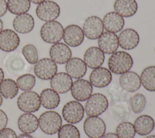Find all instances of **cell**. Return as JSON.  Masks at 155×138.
I'll use <instances>...</instances> for the list:
<instances>
[{"mask_svg":"<svg viewBox=\"0 0 155 138\" xmlns=\"http://www.w3.org/2000/svg\"><path fill=\"white\" fill-rule=\"evenodd\" d=\"M133 65V59L126 51H118L113 53L108 59L109 70L116 74L128 71Z\"/></svg>","mask_w":155,"mask_h":138,"instance_id":"cell-1","label":"cell"},{"mask_svg":"<svg viewBox=\"0 0 155 138\" xmlns=\"http://www.w3.org/2000/svg\"><path fill=\"white\" fill-rule=\"evenodd\" d=\"M4 66L8 74L13 76H19L30 69L23 55L18 52L10 53L5 57Z\"/></svg>","mask_w":155,"mask_h":138,"instance_id":"cell-2","label":"cell"},{"mask_svg":"<svg viewBox=\"0 0 155 138\" xmlns=\"http://www.w3.org/2000/svg\"><path fill=\"white\" fill-rule=\"evenodd\" d=\"M39 126L42 132L48 135L58 133L62 126V118L54 111H47L41 114L38 119Z\"/></svg>","mask_w":155,"mask_h":138,"instance_id":"cell-3","label":"cell"},{"mask_svg":"<svg viewBox=\"0 0 155 138\" xmlns=\"http://www.w3.org/2000/svg\"><path fill=\"white\" fill-rule=\"evenodd\" d=\"M64 28L61 24L56 21L46 22L40 30L42 39L48 44L59 42L63 38Z\"/></svg>","mask_w":155,"mask_h":138,"instance_id":"cell-4","label":"cell"},{"mask_svg":"<svg viewBox=\"0 0 155 138\" xmlns=\"http://www.w3.org/2000/svg\"><path fill=\"white\" fill-rule=\"evenodd\" d=\"M108 107L107 97L102 93H94L87 100L85 111L88 116H97L102 114Z\"/></svg>","mask_w":155,"mask_h":138,"instance_id":"cell-5","label":"cell"},{"mask_svg":"<svg viewBox=\"0 0 155 138\" xmlns=\"http://www.w3.org/2000/svg\"><path fill=\"white\" fill-rule=\"evenodd\" d=\"M17 105L18 108L24 112L35 113L41 107L40 97L35 91H25L18 97Z\"/></svg>","mask_w":155,"mask_h":138,"instance_id":"cell-6","label":"cell"},{"mask_svg":"<svg viewBox=\"0 0 155 138\" xmlns=\"http://www.w3.org/2000/svg\"><path fill=\"white\" fill-rule=\"evenodd\" d=\"M61 13L59 5L53 1H45L38 5L36 14L41 21L48 22L57 19Z\"/></svg>","mask_w":155,"mask_h":138,"instance_id":"cell-7","label":"cell"},{"mask_svg":"<svg viewBox=\"0 0 155 138\" xmlns=\"http://www.w3.org/2000/svg\"><path fill=\"white\" fill-rule=\"evenodd\" d=\"M62 114L67 122L71 124L78 123L84 117V108L78 101L71 100L63 107Z\"/></svg>","mask_w":155,"mask_h":138,"instance_id":"cell-8","label":"cell"},{"mask_svg":"<svg viewBox=\"0 0 155 138\" xmlns=\"http://www.w3.org/2000/svg\"><path fill=\"white\" fill-rule=\"evenodd\" d=\"M58 67L51 59L45 58L39 60L34 66V73L36 77L42 80H50L56 73Z\"/></svg>","mask_w":155,"mask_h":138,"instance_id":"cell-9","label":"cell"},{"mask_svg":"<svg viewBox=\"0 0 155 138\" xmlns=\"http://www.w3.org/2000/svg\"><path fill=\"white\" fill-rule=\"evenodd\" d=\"M84 130L90 138H101L105 133L104 121L97 116H88L84 122Z\"/></svg>","mask_w":155,"mask_h":138,"instance_id":"cell-10","label":"cell"},{"mask_svg":"<svg viewBox=\"0 0 155 138\" xmlns=\"http://www.w3.org/2000/svg\"><path fill=\"white\" fill-rule=\"evenodd\" d=\"M82 31L88 39H98L104 31L102 21L96 16L88 17L84 22Z\"/></svg>","mask_w":155,"mask_h":138,"instance_id":"cell-11","label":"cell"},{"mask_svg":"<svg viewBox=\"0 0 155 138\" xmlns=\"http://www.w3.org/2000/svg\"><path fill=\"white\" fill-rule=\"evenodd\" d=\"M70 90L71 94L75 100L83 102L87 100L91 95L93 87L89 81L78 79L73 82Z\"/></svg>","mask_w":155,"mask_h":138,"instance_id":"cell-12","label":"cell"},{"mask_svg":"<svg viewBox=\"0 0 155 138\" xmlns=\"http://www.w3.org/2000/svg\"><path fill=\"white\" fill-rule=\"evenodd\" d=\"M63 39L65 44L72 47L80 45L84 39L82 29L78 25L71 24L64 29Z\"/></svg>","mask_w":155,"mask_h":138,"instance_id":"cell-13","label":"cell"},{"mask_svg":"<svg viewBox=\"0 0 155 138\" xmlns=\"http://www.w3.org/2000/svg\"><path fill=\"white\" fill-rule=\"evenodd\" d=\"M20 44L18 34L11 29H4L0 32V50L5 52L15 50Z\"/></svg>","mask_w":155,"mask_h":138,"instance_id":"cell-14","label":"cell"},{"mask_svg":"<svg viewBox=\"0 0 155 138\" xmlns=\"http://www.w3.org/2000/svg\"><path fill=\"white\" fill-rule=\"evenodd\" d=\"M49 54L55 63L59 64H66L71 58V51L69 47L62 42L53 44L50 47Z\"/></svg>","mask_w":155,"mask_h":138,"instance_id":"cell-15","label":"cell"},{"mask_svg":"<svg viewBox=\"0 0 155 138\" xmlns=\"http://www.w3.org/2000/svg\"><path fill=\"white\" fill-rule=\"evenodd\" d=\"M90 84L97 88H104L110 84L112 79L111 71L105 67L94 68L89 76Z\"/></svg>","mask_w":155,"mask_h":138,"instance_id":"cell-16","label":"cell"},{"mask_svg":"<svg viewBox=\"0 0 155 138\" xmlns=\"http://www.w3.org/2000/svg\"><path fill=\"white\" fill-rule=\"evenodd\" d=\"M98 46L104 53L113 54L119 47L118 37L114 33L103 32L98 38Z\"/></svg>","mask_w":155,"mask_h":138,"instance_id":"cell-17","label":"cell"},{"mask_svg":"<svg viewBox=\"0 0 155 138\" xmlns=\"http://www.w3.org/2000/svg\"><path fill=\"white\" fill-rule=\"evenodd\" d=\"M119 45L124 50H129L136 47L139 42L137 32L132 28H126L119 34Z\"/></svg>","mask_w":155,"mask_h":138,"instance_id":"cell-18","label":"cell"},{"mask_svg":"<svg viewBox=\"0 0 155 138\" xmlns=\"http://www.w3.org/2000/svg\"><path fill=\"white\" fill-rule=\"evenodd\" d=\"M72 84L71 77L64 72L56 73L50 80L51 89L60 94L68 92L71 89Z\"/></svg>","mask_w":155,"mask_h":138,"instance_id":"cell-19","label":"cell"},{"mask_svg":"<svg viewBox=\"0 0 155 138\" xmlns=\"http://www.w3.org/2000/svg\"><path fill=\"white\" fill-rule=\"evenodd\" d=\"M105 60L104 53L97 47H91L84 53V61L86 65L90 68L100 67Z\"/></svg>","mask_w":155,"mask_h":138,"instance_id":"cell-20","label":"cell"},{"mask_svg":"<svg viewBox=\"0 0 155 138\" xmlns=\"http://www.w3.org/2000/svg\"><path fill=\"white\" fill-rule=\"evenodd\" d=\"M102 24L107 31L116 33L123 28L125 21L123 17L117 13L110 12L104 16Z\"/></svg>","mask_w":155,"mask_h":138,"instance_id":"cell-21","label":"cell"},{"mask_svg":"<svg viewBox=\"0 0 155 138\" xmlns=\"http://www.w3.org/2000/svg\"><path fill=\"white\" fill-rule=\"evenodd\" d=\"M119 83L121 87L128 92H134L141 86L140 76L135 72L128 71L120 74Z\"/></svg>","mask_w":155,"mask_h":138,"instance_id":"cell-22","label":"cell"},{"mask_svg":"<svg viewBox=\"0 0 155 138\" xmlns=\"http://www.w3.org/2000/svg\"><path fill=\"white\" fill-rule=\"evenodd\" d=\"M13 27L18 33L22 34L28 33L35 27L34 18L27 13L16 15L13 21Z\"/></svg>","mask_w":155,"mask_h":138,"instance_id":"cell-23","label":"cell"},{"mask_svg":"<svg viewBox=\"0 0 155 138\" xmlns=\"http://www.w3.org/2000/svg\"><path fill=\"white\" fill-rule=\"evenodd\" d=\"M67 73L74 79H81L87 72V65L79 58H71L65 64Z\"/></svg>","mask_w":155,"mask_h":138,"instance_id":"cell-24","label":"cell"},{"mask_svg":"<svg viewBox=\"0 0 155 138\" xmlns=\"http://www.w3.org/2000/svg\"><path fill=\"white\" fill-rule=\"evenodd\" d=\"M18 126L19 130L24 133H33L39 126L38 119L31 113H25L19 117Z\"/></svg>","mask_w":155,"mask_h":138,"instance_id":"cell-25","label":"cell"},{"mask_svg":"<svg viewBox=\"0 0 155 138\" xmlns=\"http://www.w3.org/2000/svg\"><path fill=\"white\" fill-rule=\"evenodd\" d=\"M138 8L136 0H116L114 9L116 13L124 18L133 16Z\"/></svg>","mask_w":155,"mask_h":138,"instance_id":"cell-26","label":"cell"},{"mask_svg":"<svg viewBox=\"0 0 155 138\" xmlns=\"http://www.w3.org/2000/svg\"><path fill=\"white\" fill-rule=\"evenodd\" d=\"M134 127L139 135L145 136L150 133L154 128V121L148 115H141L136 118L134 122Z\"/></svg>","mask_w":155,"mask_h":138,"instance_id":"cell-27","label":"cell"},{"mask_svg":"<svg viewBox=\"0 0 155 138\" xmlns=\"http://www.w3.org/2000/svg\"><path fill=\"white\" fill-rule=\"evenodd\" d=\"M41 104L46 109L56 108L60 103V96L51 88H45L40 94Z\"/></svg>","mask_w":155,"mask_h":138,"instance_id":"cell-28","label":"cell"},{"mask_svg":"<svg viewBox=\"0 0 155 138\" xmlns=\"http://www.w3.org/2000/svg\"><path fill=\"white\" fill-rule=\"evenodd\" d=\"M141 84L143 88L149 91H155V66L146 67L141 72Z\"/></svg>","mask_w":155,"mask_h":138,"instance_id":"cell-29","label":"cell"},{"mask_svg":"<svg viewBox=\"0 0 155 138\" xmlns=\"http://www.w3.org/2000/svg\"><path fill=\"white\" fill-rule=\"evenodd\" d=\"M18 87L12 79H3L0 83V94L7 99H13L18 93Z\"/></svg>","mask_w":155,"mask_h":138,"instance_id":"cell-30","label":"cell"},{"mask_svg":"<svg viewBox=\"0 0 155 138\" xmlns=\"http://www.w3.org/2000/svg\"><path fill=\"white\" fill-rule=\"evenodd\" d=\"M7 4L8 11L16 15L27 13L31 6L29 0H8Z\"/></svg>","mask_w":155,"mask_h":138,"instance_id":"cell-31","label":"cell"},{"mask_svg":"<svg viewBox=\"0 0 155 138\" xmlns=\"http://www.w3.org/2000/svg\"><path fill=\"white\" fill-rule=\"evenodd\" d=\"M129 103L132 112L134 114H139L144 110L147 100L143 94L138 93L130 98Z\"/></svg>","mask_w":155,"mask_h":138,"instance_id":"cell-32","label":"cell"},{"mask_svg":"<svg viewBox=\"0 0 155 138\" xmlns=\"http://www.w3.org/2000/svg\"><path fill=\"white\" fill-rule=\"evenodd\" d=\"M16 84L22 91L31 90L35 85L36 78L35 76L30 73H25L19 76L16 79Z\"/></svg>","mask_w":155,"mask_h":138,"instance_id":"cell-33","label":"cell"},{"mask_svg":"<svg viewBox=\"0 0 155 138\" xmlns=\"http://www.w3.org/2000/svg\"><path fill=\"white\" fill-rule=\"evenodd\" d=\"M116 133L119 138H133L136 134V131L133 123L123 122L117 125Z\"/></svg>","mask_w":155,"mask_h":138,"instance_id":"cell-34","label":"cell"},{"mask_svg":"<svg viewBox=\"0 0 155 138\" xmlns=\"http://www.w3.org/2000/svg\"><path fill=\"white\" fill-rule=\"evenodd\" d=\"M58 138H80V133L76 126L71 123L61 126L58 133Z\"/></svg>","mask_w":155,"mask_h":138,"instance_id":"cell-35","label":"cell"},{"mask_svg":"<svg viewBox=\"0 0 155 138\" xmlns=\"http://www.w3.org/2000/svg\"><path fill=\"white\" fill-rule=\"evenodd\" d=\"M22 53L27 62L30 64H35L38 61L37 48L31 44L25 45L22 48Z\"/></svg>","mask_w":155,"mask_h":138,"instance_id":"cell-36","label":"cell"},{"mask_svg":"<svg viewBox=\"0 0 155 138\" xmlns=\"http://www.w3.org/2000/svg\"><path fill=\"white\" fill-rule=\"evenodd\" d=\"M0 138H17V136L12 128H4L0 131Z\"/></svg>","mask_w":155,"mask_h":138,"instance_id":"cell-37","label":"cell"},{"mask_svg":"<svg viewBox=\"0 0 155 138\" xmlns=\"http://www.w3.org/2000/svg\"><path fill=\"white\" fill-rule=\"evenodd\" d=\"M8 122V117L6 113L0 109V131L5 128Z\"/></svg>","mask_w":155,"mask_h":138,"instance_id":"cell-38","label":"cell"},{"mask_svg":"<svg viewBox=\"0 0 155 138\" xmlns=\"http://www.w3.org/2000/svg\"><path fill=\"white\" fill-rule=\"evenodd\" d=\"M7 4L5 0H0V17L3 16L7 12Z\"/></svg>","mask_w":155,"mask_h":138,"instance_id":"cell-39","label":"cell"},{"mask_svg":"<svg viewBox=\"0 0 155 138\" xmlns=\"http://www.w3.org/2000/svg\"><path fill=\"white\" fill-rule=\"evenodd\" d=\"M101 138H119L116 134L113 133H108L104 134Z\"/></svg>","mask_w":155,"mask_h":138,"instance_id":"cell-40","label":"cell"},{"mask_svg":"<svg viewBox=\"0 0 155 138\" xmlns=\"http://www.w3.org/2000/svg\"><path fill=\"white\" fill-rule=\"evenodd\" d=\"M17 138H33L30 134H27V133H22V134H20L18 137Z\"/></svg>","mask_w":155,"mask_h":138,"instance_id":"cell-41","label":"cell"},{"mask_svg":"<svg viewBox=\"0 0 155 138\" xmlns=\"http://www.w3.org/2000/svg\"><path fill=\"white\" fill-rule=\"evenodd\" d=\"M30 2H33V4H41V3H42V2H44V1H45V0H29Z\"/></svg>","mask_w":155,"mask_h":138,"instance_id":"cell-42","label":"cell"},{"mask_svg":"<svg viewBox=\"0 0 155 138\" xmlns=\"http://www.w3.org/2000/svg\"><path fill=\"white\" fill-rule=\"evenodd\" d=\"M4 73L2 70V69L0 67V83L4 79Z\"/></svg>","mask_w":155,"mask_h":138,"instance_id":"cell-43","label":"cell"},{"mask_svg":"<svg viewBox=\"0 0 155 138\" xmlns=\"http://www.w3.org/2000/svg\"><path fill=\"white\" fill-rule=\"evenodd\" d=\"M2 28H3V22L2 20L0 19V32L2 30Z\"/></svg>","mask_w":155,"mask_h":138,"instance_id":"cell-44","label":"cell"},{"mask_svg":"<svg viewBox=\"0 0 155 138\" xmlns=\"http://www.w3.org/2000/svg\"><path fill=\"white\" fill-rule=\"evenodd\" d=\"M145 138H155V136L154 135H150L147 136Z\"/></svg>","mask_w":155,"mask_h":138,"instance_id":"cell-45","label":"cell"},{"mask_svg":"<svg viewBox=\"0 0 155 138\" xmlns=\"http://www.w3.org/2000/svg\"><path fill=\"white\" fill-rule=\"evenodd\" d=\"M2 96H1V94H0V107L1 106V105H2Z\"/></svg>","mask_w":155,"mask_h":138,"instance_id":"cell-46","label":"cell"},{"mask_svg":"<svg viewBox=\"0 0 155 138\" xmlns=\"http://www.w3.org/2000/svg\"><path fill=\"white\" fill-rule=\"evenodd\" d=\"M154 51H155V49H154Z\"/></svg>","mask_w":155,"mask_h":138,"instance_id":"cell-47","label":"cell"}]
</instances>
